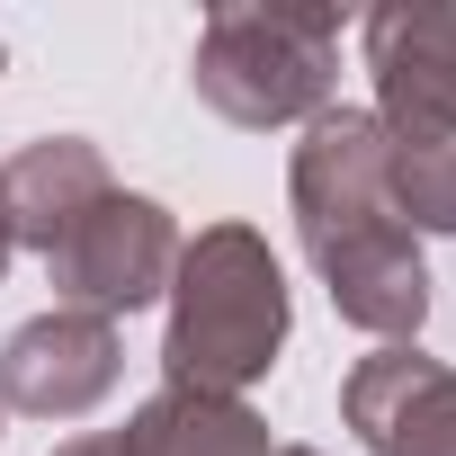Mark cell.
Masks as SVG:
<instances>
[{
	"instance_id": "cell-1",
	"label": "cell",
	"mask_w": 456,
	"mask_h": 456,
	"mask_svg": "<svg viewBox=\"0 0 456 456\" xmlns=\"http://www.w3.org/2000/svg\"><path fill=\"white\" fill-rule=\"evenodd\" d=\"M287 197H296L305 260L322 269L340 322L376 340H411L429 322V269L394 206V134L367 108H322L287 161Z\"/></svg>"
},
{
	"instance_id": "cell-2",
	"label": "cell",
	"mask_w": 456,
	"mask_h": 456,
	"mask_svg": "<svg viewBox=\"0 0 456 456\" xmlns=\"http://www.w3.org/2000/svg\"><path fill=\"white\" fill-rule=\"evenodd\" d=\"M287 349V269L251 224H206L179 242L170 269V331H161V376L170 394H224L242 403Z\"/></svg>"
},
{
	"instance_id": "cell-3",
	"label": "cell",
	"mask_w": 456,
	"mask_h": 456,
	"mask_svg": "<svg viewBox=\"0 0 456 456\" xmlns=\"http://www.w3.org/2000/svg\"><path fill=\"white\" fill-rule=\"evenodd\" d=\"M340 10H260V0H224L197 28V99L224 117V126H314L331 108V81H340Z\"/></svg>"
},
{
	"instance_id": "cell-4",
	"label": "cell",
	"mask_w": 456,
	"mask_h": 456,
	"mask_svg": "<svg viewBox=\"0 0 456 456\" xmlns=\"http://www.w3.org/2000/svg\"><path fill=\"white\" fill-rule=\"evenodd\" d=\"M170 269H179V224L161 197H134V188H108L72 233L45 251V278L63 296V314H143L152 296H170Z\"/></svg>"
},
{
	"instance_id": "cell-5",
	"label": "cell",
	"mask_w": 456,
	"mask_h": 456,
	"mask_svg": "<svg viewBox=\"0 0 456 456\" xmlns=\"http://www.w3.org/2000/svg\"><path fill=\"white\" fill-rule=\"evenodd\" d=\"M367 72H376V126L394 152H447L456 143V10H367Z\"/></svg>"
},
{
	"instance_id": "cell-6",
	"label": "cell",
	"mask_w": 456,
	"mask_h": 456,
	"mask_svg": "<svg viewBox=\"0 0 456 456\" xmlns=\"http://www.w3.org/2000/svg\"><path fill=\"white\" fill-rule=\"evenodd\" d=\"M126 376V340L99 314H37L0 340V411H28V420H81L117 394Z\"/></svg>"
},
{
	"instance_id": "cell-7",
	"label": "cell",
	"mask_w": 456,
	"mask_h": 456,
	"mask_svg": "<svg viewBox=\"0 0 456 456\" xmlns=\"http://www.w3.org/2000/svg\"><path fill=\"white\" fill-rule=\"evenodd\" d=\"M340 420L376 456H456V367L411 340H385L376 358L349 367Z\"/></svg>"
},
{
	"instance_id": "cell-8",
	"label": "cell",
	"mask_w": 456,
	"mask_h": 456,
	"mask_svg": "<svg viewBox=\"0 0 456 456\" xmlns=\"http://www.w3.org/2000/svg\"><path fill=\"white\" fill-rule=\"evenodd\" d=\"M108 188H117V179H108V152H99L90 134H37V143H19L10 161H0L10 233H19V251H37V260L72 233Z\"/></svg>"
},
{
	"instance_id": "cell-9",
	"label": "cell",
	"mask_w": 456,
	"mask_h": 456,
	"mask_svg": "<svg viewBox=\"0 0 456 456\" xmlns=\"http://www.w3.org/2000/svg\"><path fill=\"white\" fill-rule=\"evenodd\" d=\"M126 456H278L269 447V420L251 403H224V394H152L126 429Z\"/></svg>"
},
{
	"instance_id": "cell-10",
	"label": "cell",
	"mask_w": 456,
	"mask_h": 456,
	"mask_svg": "<svg viewBox=\"0 0 456 456\" xmlns=\"http://www.w3.org/2000/svg\"><path fill=\"white\" fill-rule=\"evenodd\" d=\"M394 206L420 233H456V143L447 152H394Z\"/></svg>"
},
{
	"instance_id": "cell-11",
	"label": "cell",
	"mask_w": 456,
	"mask_h": 456,
	"mask_svg": "<svg viewBox=\"0 0 456 456\" xmlns=\"http://www.w3.org/2000/svg\"><path fill=\"white\" fill-rule=\"evenodd\" d=\"M54 456H126V438H117V429H90V438H63Z\"/></svg>"
},
{
	"instance_id": "cell-12",
	"label": "cell",
	"mask_w": 456,
	"mask_h": 456,
	"mask_svg": "<svg viewBox=\"0 0 456 456\" xmlns=\"http://www.w3.org/2000/svg\"><path fill=\"white\" fill-rule=\"evenodd\" d=\"M10 251H19V233H10V206H0V278H10Z\"/></svg>"
},
{
	"instance_id": "cell-13",
	"label": "cell",
	"mask_w": 456,
	"mask_h": 456,
	"mask_svg": "<svg viewBox=\"0 0 456 456\" xmlns=\"http://www.w3.org/2000/svg\"><path fill=\"white\" fill-rule=\"evenodd\" d=\"M278 456H314V447H278Z\"/></svg>"
}]
</instances>
